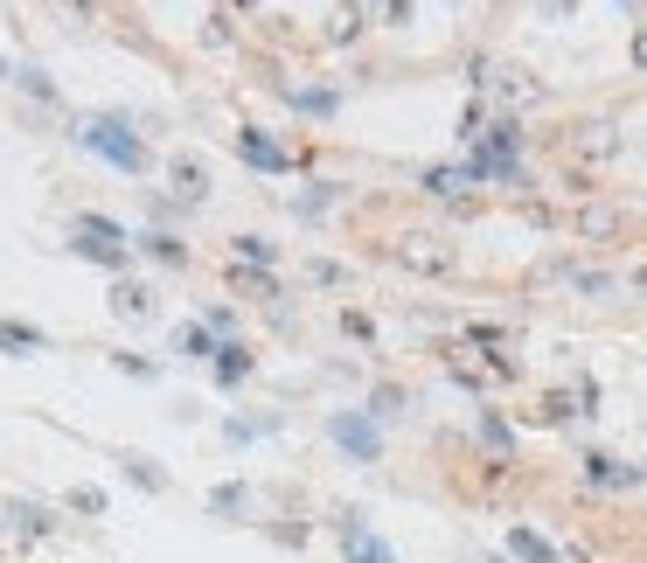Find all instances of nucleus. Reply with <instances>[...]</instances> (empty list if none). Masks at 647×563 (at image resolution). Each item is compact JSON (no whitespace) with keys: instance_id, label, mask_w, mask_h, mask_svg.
<instances>
[{"instance_id":"nucleus-25","label":"nucleus","mask_w":647,"mask_h":563,"mask_svg":"<svg viewBox=\"0 0 647 563\" xmlns=\"http://www.w3.org/2000/svg\"><path fill=\"white\" fill-rule=\"evenodd\" d=\"M70 508H84V515H98V508H105V494H98V487H77V494H70Z\"/></svg>"},{"instance_id":"nucleus-13","label":"nucleus","mask_w":647,"mask_h":563,"mask_svg":"<svg viewBox=\"0 0 647 563\" xmlns=\"http://www.w3.org/2000/svg\"><path fill=\"white\" fill-rule=\"evenodd\" d=\"M0 348H7V355H35V348H42V334H35V327H21V320H0Z\"/></svg>"},{"instance_id":"nucleus-10","label":"nucleus","mask_w":647,"mask_h":563,"mask_svg":"<svg viewBox=\"0 0 647 563\" xmlns=\"http://www.w3.org/2000/svg\"><path fill=\"white\" fill-rule=\"evenodd\" d=\"M251 508V487L244 480H230V487H209V515H223V522H237Z\"/></svg>"},{"instance_id":"nucleus-18","label":"nucleus","mask_w":647,"mask_h":563,"mask_svg":"<svg viewBox=\"0 0 647 563\" xmlns=\"http://www.w3.org/2000/svg\"><path fill=\"white\" fill-rule=\"evenodd\" d=\"M237 258H244V265H272L279 244H265V237H237Z\"/></svg>"},{"instance_id":"nucleus-7","label":"nucleus","mask_w":647,"mask_h":563,"mask_svg":"<svg viewBox=\"0 0 647 563\" xmlns=\"http://www.w3.org/2000/svg\"><path fill=\"white\" fill-rule=\"evenodd\" d=\"M585 480H592V487H641L647 473H641V466H620V459H606V452H592V459H585Z\"/></svg>"},{"instance_id":"nucleus-8","label":"nucleus","mask_w":647,"mask_h":563,"mask_svg":"<svg viewBox=\"0 0 647 563\" xmlns=\"http://www.w3.org/2000/svg\"><path fill=\"white\" fill-rule=\"evenodd\" d=\"M578 153H585V160H613V153H620L613 119H592V126H578Z\"/></svg>"},{"instance_id":"nucleus-19","label":"nucleus","mask_w":647,"mask_h":563,"mask_svg":"<svg viewBox=\"0 0 647 563\" xmlns=\"http://www.w3.org/2000/svg\"><path fill=\"white\" fill-rule=\"evenodd\" d=\"M126 473H133L140 487H167V473L154 466V459H140V452H126Z\"/></svg>"},{"instance_id":"nucleus-4","label":"nucleus","mask_w":647,"mask_h":563,"mask_svg":"<svg viewBox=\"0 0 647 563\" xmlns=\"http://www.w3.org/2000/svg\"><path fill=\"white\" fill-rule=\"evenodd\" d=\"M237 153H244L258 174H286V167H293V153H286L279 140H265L258 126H244V133H237Z\"/></svg>"},{"instance_id":"nucleus-17","label":"nucleus","mask_w":647,"mask_h":563,"mask_svg":"<svg viewBox=\"0 0 647 563\" xmlns=\"http://www.w3.org/2000/svg\"><path fill=\"white\" fill-rule=\"evenodd\" d=\"M181 355H188V362H209V355H216V334H209V327H188V334H181Z\"/></svg>"},{"instance_id":"nucleus-1","label":"nucleus","mask_w":647,"mask_h":563,"mask_svg":"<svg viewBox=\"0 0 647 563\" xmlns=\"http://www.w3.org/2000/svg\"><path fill=\"white\" fill-rule=\"evenodd\" d=\"M77 140L91 146L98 160H112L119 174H140V167H147V146L133 140V126H126L119 112H112V119H84V133H77Z\"/></svg>"},{"instance_id":"nucleus-14","label":"nucleus","mask_w":647,"mask_h":563,"mask_svg":"<svg viewBox=\"0 0 647 563\" xmlns=\"http://www.w3.org/2000/svg\"><path fill=\"white\" fill-rule=\"evenodd\" d=\"M613 230H620V216H613V209H585V216H578V237H592V244H599V237H613Z\"/></svg>"},{"instance_id":"nucleus-11","label":"nucleus","mask_w":647,"mask_h":563,"mask_svg":"<svg viewBox=\"0 0 647 563\" xmlns=\"http://www.w3.org/2000/svg\"><path fill=\"white\" fill-rule=\"evenodd\" d=\"M140 258H154V265H188V251H181L167 230H147V237H140Z\"/></svg>"},{"instance_id":"nucleus-9","label":"nucleus","mask_w":647,"mask_h":563,"mask_svg":"<svg viewBox=\"0 0 647 563\" xmlns=\"http://www.w3.org/2000/svg\"><path fill=\"white\" fill-rule=\"evenodd\" d=\"M494 84H501V98H508V105H543V98H550L529 70H494Z\"/></svg>"},{"instance_id":"nucleus-12","label":"nucleus","mask_w":647,"mask_h":563,"mask_svg":"<svg viewBox=\"0 0 647 563\" xmlns=\"http://www.w3.org/2000/svg\"><path fill=\"white\" fill-rule=\"evenodd\" d=\"M272 431H279V418H230V424H223V438H230V445H251V438H272Z\"/></svg>"},{"instance_id":"nucleus-5","label":"nucleus","mask_w":647,"mask_h":563,"mask_svg":"<svg viewBox=\"0 0 647 563\" xmlns=\"http://www.w3.org/2000/svg\"><path fill=\"white\" fill-rule=\"evenodd\" d=\"M397 258H404L411 272H453V251H446V244H432V237H404V244H397Z\"/></svg>"},{"instance_id":"nucleus-20","label":"nucleus","mask_w":647,"mask_h":563,"mask_svg":"<svg viewBox=\"0 0 647 563\" xmlns=\"http://www.w3.org/2000/svg\"><path fill=\"white\" fill-rule=\"evenodd\" d=\"M286 98H293L300 112H314V119H327V112H334V91H286Z\"/></svg>"},{"instance_id":"nucleus-21","label":"nucleus","mask_w":647,"mask_h":563,"mask_svg":"<svg viewBox=\"0 0 647 563\" xmlns=\"http://www.w3.org/2000/svg\"><path fill=\"white\" fill-rule=\"evenodd\" d=\"M112 306H119L126 320H140V313H147V292H140V285H119V292H112Z\"/></svg>"},{"instance_id":"nucleus-2","label":"nucleus","mask_w":647,"mask_h":563,"mask_svg":"<svg viewBox=\"0 0 647 563\" xmlns=\"http://www.w3.org/2000/svg\"><path fill=\"white\" fill-rule=\"evenodd\" d=\"M327 438L355 459V466H369V459H383V431L369 411H327Z\"/></svg>"},{"instance_id":"nucleus-24","label":"nucleus","mask_w":647,"mask_h":563,"mask_svg":"<svg viewBox=\"0 0 647 563\" xmlns=\"http://www.w3.org/2000/svg\"><path fill=\"white\" fill-rule=\"evenodd\" d=\"M202 327H209V334H230V327H237V313H230V306H209V313H202Z\"/></svg>"},{"instance_id":"nucleus-15","label":"nucleus","mask_w":647,"mask_h":563,"mask_svg":"<svg viewBox=\"0 0 647 563\" xmlns=\"http://www.w3.org/2000/svg\"><path fill=\"white\" fill-rule=\"evenodd\" d=\"M508 550H515V557H529V563H550V543H543L536 529H515V536H508Z\"/></svg>"},{"instance_id":"nucleus-23","label":"nucleus","mask_w":647,"mask_h":563,"mask_svg":"<svg viewBox=\"0 0 647 563\" xmlns=\"http://www.w3.org/2000/svg\"><path fill=\"white\" fill-rule=\"evenodd\" d=\"M174 181H181V195H195V188H202V167H195V160H174Z\"/></svg>"},{"instance_id":"nucleus-16","label":"nucleus","mask_w":647,"mask_h":563,"mask_svg":"<svg viewBox=\"0 0 647 563\" xmlns=\"http://www.w3.org/2000/svg\"><path fill=\"white\" fill-rule=\"evenodd\" d=\"M425 188H432V195H460V188H467V167H432Z\"/></svg>"},{"instance_id":"nucleus-22","label":"nucleus","mask_w":647,"mask_h":563,"mask_svg":"<svg viewBox=\"0 0 647 563\" xmlns=\"http://www.w3.org/2000/svg\"><path fill=\"white\" fill-rule=\"evenodd\" d=\"M21 529H28V536H49V529H56V515H42L35 501H21Z\"/></svg>"},{"instance_id":"nucleus-6","label":"nucleus","mask_w":647,"mask_h":563,"mask_svg":"<svg viewBox=\"0 0 647 563\" xmlns=\"http://www.w3.org/2000/svg\"><path fill=\"white\" fill-rule=\"evenodd\" d=\"M209 369H216V383H223V390H230V383H244V376H251V369H258V355H251V348H244V341H223V348H216V355H209Z\"/></svg>"},{"instance_id":"nucleus-3","label":"nucleus","mask_w":647,"mask_h":563,"mask_svg":"<svg viewBox=\"0 0 647 563\" xmlns=\"http://www.w3.org/2000/svg\"><path fill=\"white\" fill-rule=\"evenodd\" d=\"M334 536H341V557L348 563H397V550H390L362 515H334Z\"/></svg>"},{"instance_id":"nucleus-26","label":"nucleus","mask_w":647,"mask_h":563,"mask_svg":"<svg viewBox=\"0 0 647 563\" xmlns=\"http://www.w3.org/2000/svg\"><path fill=\"white\" fill-rule=\"evenodd\" d=\"M634 63H641V70H647V28H641V35H634Z\"/></svg>"}]
</instances>
